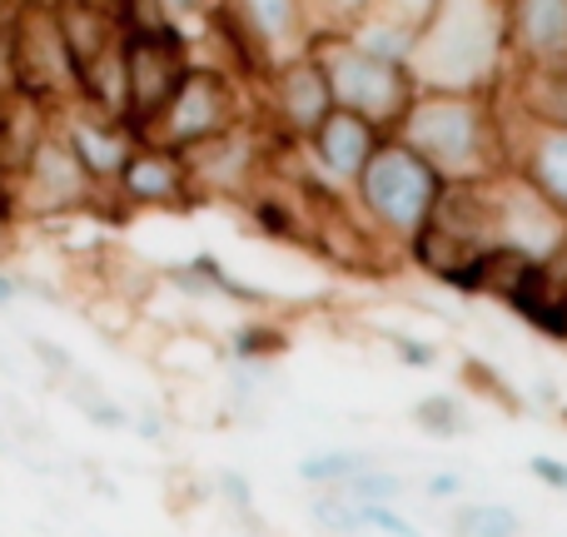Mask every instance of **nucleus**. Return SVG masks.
<instances>
[{"instance_id":"f257e3e1","label":"nucleus","mask_w":567,"mask_h":537,"mask_svg":"<svg viewBox=\"0 0 567 537\" xmlns=\"http://www.w3.org/2000/svg\"><path fill=\"white\" fill-rule=\"evenodd\" d=\"M419 90L493 95L513 70L503 0H429L409 60Z\"/></svg>"},{"instance_id":"f03ea898","label":"nucleus","mask_w":567,"mask_h":537,"mask_svg":"<svg viewBox=\"0 0 567 537\" xmlns=\"http://www.w3.org/2000/svg\"><path fill=\"white\" fill-rule=\"evenodd\" d=\"M393 135L419 149L449 185H483V179L508 175V135H503L498 90L493 95L419 90Z\"/></svg>"},{"instance_id":"7ed1b4c3","label":"nucleus","mask_w":567,"mask_h":537,"mask_svg":"<svg viewBox=\"0 0 567 537\" xmlns=\"http://www.w3.org/2000/svg\"><path fill=\"white\" fill-rule=\"evenodd\" d=\"M443 189H449V179H443L413 145H403L399 135H389L379 145V155L363 165V175L353 179L349 205L383 245L403 255V249L423 235V225L433 219Z\"/></svg>"},{"instance_id":"20e7f679","label":"nucleus","mask_w":567,"mask_h":537,"mask_svg":"<svg viewBox=\"0 0 567 537\" xmlns=\"http://www.w3.org/2000/svg\"><path fill=\"white\" fill-rule=\"evenodd\" d=\"M10 209H16V225H60V219H110V225H120L125 219L115 195H105L85 175V165L75 159L70 140L55 125L40 135L25 165L10 175Z\"/></svg>"},{"instance_id":"39448f33","label":"nucleus","mask_w":567,"mask_h":537,"mask_svg":"<svg viewBox=\"0 0 567 537\" xmlns=\"http://www.w3.org/2000/svg\"><path fill=\"white\" fill-rule=\"evenodd\" d=\"M0 25H6V80L16 95L40 100L60 115L75 100V60L65 50L60 20L50 0H0Z\"/></svg>"},{"instance_id":"423d86ee","label":"nucleus","mask_w":567,"mask_h":537,"mask_svg":"<svg viewBox=\"0 0 567 537\" xmlns=\"http://www.w3.org/2000/svg\"><path fill=\"white\" fill-rule=\"evenodd\" d=\"M249 120H255V90L229 75L225 65H215V60H195L145 140H159V145L179 149V155H195L209 140L229 135V130L249 125Z\"/></svg>"},{"instance_id":"0eeeda50","label":"nucleus","mask_w":567,"mask_h":537,"mask_svg":"<svg viewBox=\"0 0 567 537\" xmlns=\"http://www.w3.org/2000/svg\"><path fill=\"white\" fill-rule=\"evenodd\" d=\"M309 55L323 65L329 75V90H333V105L339 110H353V115L373 120L379 130H399V120L409 115L413 95H419V80H413L409 65H389V60L369 55L353 35H319L309 40Z\"/></svg>"},{"instance_id":"6e6552de","label":"nucleus","mask_w":567,"mask_h":537,"mask_svg":"<svg viewBox=\"0 0 567 537\" xmlns=\"http://www.w3.org/2000/svg\"><path fill=\"white\" fill-rule=\"evenodd\" d=\"M333 110L339 105H333L329 75H323V65L309 55V50L275 60L269 75L259 80V90H255V125L265 130V140L275 149L303 145Z\"/></svg>"},{"instance_id":"1a4fd4ad","label":"nucleus","mask_w":567,"mask_h":537,"mask_svg":"<svg viewBox=\"0 0 567 537\" xmlns=\"http://www.w3.org/2000/svg\"><path fill=\"white\" fill-rule=\"evenodd\" d=\"M488 235L493 249H508L528 265H553L567 255V219L513 169L488 179Z\"/></svg>"},{"instance_id":"9d476101","label":"nucleus","mask_w":567,"mask_h":537,"mask_svg":"<svg viewBox=\"0 0 567 537\" xmlns=\"http://www.w3.org/2000/svg\"><path fill=\"white\" fill-rule=\"evenodd\" d=\"M120 55H125V100H130L125 125L145 140L199 55L175 30H165V35H120Z\"/></svg>"},{"instance_id":"9b49d317","label":"nucleus","mask_w":567,"mask_h":537,"mask_svg":"<svg viewBox=\"0 0 567 537\" xmlns=\"http://www.w3.org/2000/svg\"><path fill=\"white\" fill-rule=\"evenodd\" d=\"M115 205L125 209V219L135 215H195L205 209L195 185V169H189V155L159 145V140H135L125 169L115 179Z\"/></svg>"},{"instance_id":"f8f14e48","label":"nucleus","mask_w":567,"mask_h":537,"mask_svg":"<svg viewBox=\"0 0 567 537\" xmlns=\"http://www.w3.org/2000/svg\"><path fill=\"white\" fill-rule=\"evenodd\" d=\"M383 140H389V130H379L373 120L353 115V110H333V115L299 145V169L309 185L323 189V195L349 199L353 179H359L363 165L379 155Z\"/></svg>"},{"instance_id":"ddd939ff","label":"nucleus","mask_w":567,"mask_h":537,"mask_svg":"<svg viewBox=\"0 0 567 537\" xmlns=\"http://www.w3.org/2000/svg\"><path fill=\"white\" fill-rule=\"evenodd\" d=\"M189 169H195V185L205 205H229L239 209L259 185H265L269 169V140L265 130L249 120V125L229 130V135L209 140L205 149L189 155Z\"/></svg>"},{"instance_id":"4468645a","label":"nucleus","mask_w":567,"mask_h":537,"mask_svg":"<svg viewBox=\"0 0 567 537\" xmlns=\"http://www.w3.org/2000/svg\"><path fill=\"white\" fill-rule=\"evenodd\" d=\"M498 105H503V135H508V169L528 179L567 219V125H538V120L518 115L503 95Z\"/></svg>"},{"instance_id":"2eb2a0df","label":"nucleus","mask_w":567,"mask_h":537,"mask_svg":"<svg viewBox=\"0 0 567 537\" xmlns=\"http://www.w3.org/2000/svg\"><path fill=\"white\" fill-rule=\"evenodd\" d=\"M55 130L70 140V149H75V159L85 165V175L110 195L130 159V149H135V140H140L135 130H130L125 120H110V115H100V110L80 105V100H70V105L60 110Z\"/></svg>"},{"instance_id":"dca6fc26","label":"nucleus","mask_w":567,"mask_h":537,"mask_svg":"<svg viewBox=\"0 0 567 537\" xmlns=\"http://www.w3.org/2000/svg\"><path fill=\"white\" fill-rule=\"evenodd\" d=\"M513 70L567 65V0H503Z\"/></svg>"},{"instance_id":"f3484780","label":"nucleus","mask_w":567,"mask_h":537,"mask_svg":"<svg viewBox=\"0 0 567 537\" xmlns=\"http://www.w3.org/2000/svg\"><path fill=\"white\" fill-rule=\"evenodd\" d=\"M235 20H245L249 35L269 50L275 60L299 55L313 40V10L309 0H219Z\"/></svg>"},{"instance_id":"a211bd4d","label":"nucleus","mask_w":567,"mask_h":537,"mask_svg":"<svg viewBox=\"0 0 567 537\" xmlns=\"http://www.w3.org/2000/svg\"><path fill=\"white\" fill-rule=\"evenodd\" d=\"M50 6H55L70 60H75V75L90 65V60H100L105 50L120 45V20L110 6H100V0H50Z\"/></svg>"},{"instance_id":"6ab92c4d","label":"nucleus","mask_w":567,"mask_h":537,"mask_svg":"<svg viewBox=\"0 0 567 537\" xmlns=\"http://www.w3.org/2000/svg\"><path fill=\"white\" fill-rule=\"evenodd\" d=\"M225 349L235 363H249V369H269L284 353L293 349V323L284 313H245L235 329L225 333Z\"/></svg>"},{"instance_id":"aec40b11","label":"nucleus","mask_w":567,"mask_h":537,"mask_svg":"<svg viewBox=\"0 0 567 537\" xmlns=\"http://www.w3.org/2000/svg\"><path fill=\"white\" fill-rule=\"evenodd\" d=\"M458 383L473 393V399L493 403L503 419H523V413H528V399L513 389L508 373H498L488 359H478V353H463V359H458Z\"/></svg>"},{"instance_id":"412c9836","label":"nucleus","mask_w":567,"mask_h":537,"mask_svg":"<svg viewBox=\"0 0 567 537\" xmlns=\"http://www.w3.org/2000/svg\"><path fill=\"white\" fill-rule=\"evenodd\" d=\"M379 453H363V448H329V453H303L299 458V478L309 488H343L353 483L359 473L379 468Z\"/></svg>"},{"instance_id":"4be33fe9","label":"nucleus","mask_w":567,"mask_h":537,"mask_svg":"<svg viewBox=\"0 0 567 537\" xmlns=\"http://www.w3.org/2000/svg\"><path fill=\"white\" fill-rule=\"evenodd\" d=\"M413 428L439 443H453V438H468L473 433V413H468V403L453 399V393H423V399L413 403Z\"/></svg>"},{"instance_id":"5701e85b","label":"nucleus","mask_w":567,"mask_h":537,"mask_svg":"<svg viewBox=\"0 0 567 537\" xmlns=\"http://www.w3.org/2000/svg\"><path fill=\"white\" fill-rule=\"evenodd\" d=\"M453 537H523V518L513 508H503V503H463V508H453L449 518Z\"/></svg>"},{"instance_id":"b1692460","label":"nucleus","mask_w":567,"mask_h":537,"mask_svg":"<svg viewBox=\"0 0 567 537\" xmlns=\"http://www.w3.org/2000/svg\"><path fill=\"white\" fill-rule=\"evenodd\" d=\"M339 493L353 503V508H399V503L409 498V478H403V473H393L389 463H379V468L359 473L353 483H343Z\"/></svg>"},{"instance_id":"393cba45","label":"nucleus","mask_w":567,"mask_h":537,"mask_svg":"<svg viewBox=\"0 0 567 537\" xmlns=\"http://www.w3.org/2000/svg\"><path fill=\"white\" fill-rule=\"evenodd\" d=\"M309 10H313V35H319V30H329V35H353L363 20L389 10V0H309Z\"/></svg>"},{"instance_id":"a878e982","label":"nucleus","mask_w":567,"mask_h":537,"mask_svg":"<svg viewBox=\"0 0 567 537\" xmlns=\"http://www.w3.org/2000/svg\"><path fill=\"white\" fill-rule=\"evenodd\" d=\"M309 518L319 523L323 533H333V537H353V533H363L359 508H353V503L343 498L339 488H313V493H309Z\"/></svg>"},{"instance_id":"bb28decb","label":"nucleus","mask_w":567,"mask_h":537,"mask_svg":"<svg viewBox=\"0 0 567 537\" xmlns=\"http://www.w3.org/2000/svg\"><path fill=\"white\" fill-rule=\"evenodd\" d=\"M379 339H383V349L403 363V369H439V363H443L439 343L419 339V333H379Z\"/></svg>"},{"instance_id":"cd10ccee","label":"nucleus","mask_w":567,"mask_h":537,"mask_svg":"<svg viewBox=\"0 0 567 537\" xmlns=\"http://www.w3.org/2000/svg\"><path fill=\"white\" fill-rule=\"evenodd\" d=\"M209 483H215V498L225 503V508L235 513V518H249V513H259V503H255V483H249L245 473H235V468H219Z\"/></svg>"},{"instance_id":"c85d7f7f","label":"nucleus","mask_w":567,"mask_h":537,"mask_svg":"<svg viewBox=\"0 0 567 537\" xmlns=\"http://www.w3.org/2000/svg\"><path fill=\"white\" fill-rule=\"evenodd\" d=\"M363 533H383V537H423L419 523H409L399 508H359Z\"/></svg>"},{"instance_id":"c756f323","label":"nucleus","mask_w":567,"mask_h":537,"mask_svg":"<svg viewBox=\"0 0 567 537\" xmlns=\"http://www.w3.org/2000/svg\"><path fill=\"white\" fill-rule=\"evenodd\" d=\"M528 473L543 483V488L567 493V463L563 458H548V453H538V458H528Z\"/></svg>"},{"instance_id":"7c9ffc66","label":"nucleus","mask_w":567,"mask_h":537,"mask_svg":"<svg viewBox=\"0 0 567 537\" xmlns=\"http://www.w3.org/2000/svg\"><path fill=\"white\" fill-rule=\"evenodd\" d=\"M458 493H463V478L458 473H433V478H423V498L429 503H458Z\"/></svg>"},{"instance_id":"2f4dec72","label":"nucleus","mask_w":567,"mask_h":537,"mask_svg":"<svg viewBox=\"0 0 567 537\" xmlns=\"http://www.w3.org/2000/svg\"><path fill=\"white\" fill-rule=\"evenodd\" d=\"M16 299H20V269L0 265V309H6V303H16Z\"/></svg>"},{"instance_id":"473e14b6","label":"nucleus","mask_w":567,"mask_h":537,"mask_svg":"<svg viewBox=\"0 0 567 537\" xmlns=\"http://www.w3.org/2000/svg\"><path fill=\"white\" fill-rule=\"evenodd\" d=\"M553 413H558V428L567 433V403H558V409H553Z\"/></svg>"},{"instance_id":"72a5a7b5","label":"nucleus","mask_w":567,"mask_h":537,"mask_svg":"<svg viewBox=\"0 0 567 537\" xmlns=\"http://www.w3.org/2000/svg\"><path fill=\"white\" fill-rule=\"evenodd\" d=\"M6 95H10V90H6V85H0V105H6Z\"/></svg>"},{"instance_id":"f704fd0d","label":"nucleus","mask_w":567,"mask_h":537,"mask_svg":"<svg viewBox=\"0 0 567 537\" xmlns=\"http://www.w3.org/2000/svg\"><path fill=\"white\" fill-rule=\"evenodd\" d=\"M100 6H110V10H115V6H120V0H100Z\"/></svg>"}]
</instances>
